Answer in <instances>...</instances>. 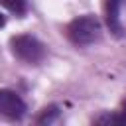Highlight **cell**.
<instances>
[{
	"mask_svg": "<svg viewBox=\"0 0 126 126\" xmlns=\"http://www.w3.org/2000/svg\"><path fill=\"white\" fill-rule=\"evenodd\" d=\"M126 0H104V22L106 28L112 35L122 37L124 35V28L120 22V8Z\"/></svg>",
	"mask_w": 126,
	"mask_h": 126,
	"instance_id": "obj_4",
	"label": "cell"
},
{
	"mask_svg": "<svg viewBox=\"0 0 126 126\" xmlns=\"http://www.w3.org/2000/svg\"><path fill=\"white\" fill-rule=\"evenodd\" d=\"M100 22L96 16L93 14H85V16H79L75 20L69 22L65 33H67V39L77 45V47H85V45H91L94 43L98 37H100Z\"/></svg>",
	"mask_w": 126,
	"mask_h": 126,
	"instance_id": "obj_1",
	"label": "cell"
},
{
	"mask_svg": "<svg viewBox=\"0 0 126 126\" xmlns=\"http://www.w3.org/2000/svg\"><path fill=\"white\" fill-rule=\"evenodd\" d=\"M28 112L24 98L12 89H0V116L8 120H22Z\"/></svg>",
	"mask_w": 126,
	"mask_h": 126,
	"instance_id": "obj_3",
	"label": "cell"
},
{
	"mask_svg": "<svg viewBox=\"0 0 126 126\" xmlns=\"http://www.w3.org/2000/svg\"><path fill=\"white\" fill-rule=\"evenodd\" d=\"M94 124H126V98L120 104V110H116L114 114H102L98 118L93 120Z\"/></svg>",
	"mask_w": 126,
	"mask_h": 126,
	"instance_id": "obj_5",
	"label": "cell"
},
{
	"mask_svg": "<svg viewBox=\"0 0 126 126\" xmlns=\"http://www.w3.org/2000/svg\"><path fill=\"white\" fill-rule=\"evenodd\" d=\"M10 51L16 59L28 63V65H37L45 59V45L30 35V33H20V35H12L10 37Z\"/></svg>",
	"mask_w": 126,
	"mask_h": 126,
	"instance_id": "obj_2",
	"label": "cell"
},
{
	"mask_svg": "<svg viewBox=\"0 0 126 126\" xmlns=\"http://www.w3.org/2000/svg\"><path fill=\"white\" fill-rule=\"evenodd\" d=\"M57 116H59V106H57V104H49V106H45V108L37 114L35 122H37V124H51Z\"/></svg>",
	"mask_w": 126,
	"mask_h": 126,
	"instance_id": "obj_6",
	"label": "cell"
},
{
	"mask_svg": "<svg viewBox=\"0 0 126 126\" xmlns=\"http://www.w3.org/2000/svg\"><path fill=\"white\" fill-rule=\"evenodd\" d=\"M0 4L16 16H24L28 10V0H0Z\"/></svg>",
	"mask_w": 126,
	"mask_h": 126,
	"instance_id": "obj_7",
	"label": "cell"
},
{
	"mask_svg": "<svg viewBox=\"0 0 126 126\" xmlns=\"http://www.w3.org/2000/svg\"><path fill=\"white\" fill-rule=\"evenodd\" d=\"M4 24H6V18L0 14V28H4Z\"/></svg>",
	"mask_w": 126,
	"mask_h": 126,
	"instance_id": "obj_8",
	"label": "cell"
}]
</instances>
